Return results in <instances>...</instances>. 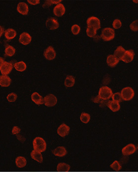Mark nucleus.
Segmentation results:
<instances>
[{"instance_id":"nucleus-1","label":"nucleus","mask_w":138,"mask_h":172,"mask_svg":"<svg viewBox=\"0 0 138 172\" xmlns=\"http://www.w3.org/2000/svg\"><path fill=\"white\" fill-rule=\"evenodd\" d=\"M33 146L34 150L42 153L46 150L47 145L45 141L42 138L38 137L33 140Z\"/></svg>"},{"instance_id":"nucleus-2","label":"nucleus","mask_w":138,"mask_h":172,"mask_svg":"<svg viewBox=\"0 0 138 172\" xmlns=\"http://www.w3.org/2000/svg\"><path fill=\"white\" fill-rule=\"evenodd\" d=\"M113 95V91L107 86H104L100 88L99 90V97L103 100H107L110 99Z\"/></svg>"},{"instance_id":"nucleus-3","label":"nucleus","mask_w":138,"mask_h":172,"mask_svg":"<svg viewBox=\"0 0 138 172\" xmlns=\"http://www.w3.org/2000/svg\"><path fill=\"white\" fill-rule=\"evenodd\" d=\"M121 97L122 100L124 101H130L134 97L135 93L133 89L130 87L125 88L121 91Z\"/></svg>"},{"instance_id":"nucleus-4","label":"nucleus","mask_w":138,"mask_h":172,"mask_svg":"<svg viewBox=\"0 0 138 172\" xmlns=\"http://www.w3.org/2000/svg\"><path fill=\"white\" fill-rule=\"evenodd\" d=\"M115 37L114 30L110 28H104L101 32V37L105 41H109L113 39Z\"/></svg>"},{"instance_id":"nucleus-5","label":"nucleus","mask_w":138,"mask_h":172,"mask_svg":"<svg viewBox=\"0 0 138 172\" xmlns=\"http://www.w3.org/2000/svg\"><path fill=\"white\" fill-rule=\"evenodd\" d=\"M87 25L88 28H91L94 29H100V22L97 18L96 17H91L87 20Z\"/></svg>"},{"instance_id":"nucleus-6","label":"nucleus","mask_w":138,"mask_h":172,"mask_svg":"<svg viewBox=\"0 0 138 172\" xmlns=\"http://www.w3.org/2000/svg\"><path fill=\"white\" fill-rule=\"evenodd\" d=\"M44 104L46 106L51 107L54 106L58 102L56 97L53 94H48L46 95L44 99Z\"/></svg>"},{"instance_id":"nucleus-7","label":"nucleus","mask_w":138,"mask_h":172,"mask_svg":"<svg viewBox=\"0 0 138 172\" xmlns=\"http://www.w3.org/2000/svg\"><path fill=\"white\" fill-rule=\"evenodd\" d=\"M46 26L48 29L54 30L58 28L59 25L57 19L55 18H49L46 21Z\"/></svg>"},{"instance_id":"nucleus-8","label":"nucleus","mask_w":138,"mask_h":172,"mask_svg":"<svg viewBox=\"0 0 138 172\" xmlns=\"http://www.w3.org/2000/svg\"><path fill=\"white\" fill-rule=\"evenodd\" d=\"M13 68V66L12 63L4 61L0 71H1L2 74L7 76V75L9 74L11 72Z\"/></svg>"},{"instance_id":"nucleus-9","label":"nucleus","mask_w":138,"mask_h":172,"mask_svg":"<svg viewBox=\"0 0 138 172\" xmlns=\"http://www.w3.org/2000/svg\"><path fill=\"white\" fill-rule=\"evenodd\" d=\"M136 151V147L135 145L129 144L123 148L122 152L124 156H129L135 153Z\"/></svg>"},{"instance_id":"nucleus-10","label":"nucleus","mask_w":138,"mask_h":172,"mask_svg":"<svg viewBox=\"0 0 138 172\" xmlns=\"http://www.w3.org/2000/svg\"><path fill=\"white\" fill-rule=\"evenodd\" d=\"M134 55L135 54L132 50H127L126 51L120 59V60L125 63H130L134 59Z\"/></svg>"},{"instance_id":"nucleus-11","label":"nucleus","mask_w":138,"mask_h":172,"mask_svg":"<svg viewBox=\"0 0 138 172\" xmlns=\"http://www.w3.org/2000/svg\"><path fill=\"white\" fill-rule=\"evenodd\" d=\"M69 131H70V128L69 126H68L64 123H63L60 125V126L58 128V134L61 137H64L68 135Z\"/></svg>"},{"instance_id":"nucleus-12","label":"nucleus","mask_w":138,"mask_h":172,"mask_svg":"<svg viewBox=\"0 0 138 172\" xmlns=\"http://www.w3.org/2000/svg\"><path fill=\"white\" fill-rule=\"evenodd\" d=\"M56 53L52 46L48 47L44 52V56L47 60H52L56 57Z\"/></svg>"},{"instance_id":"nucleus-13","label":"nucleus","mask_w":138,"mask_h":172,"mask_svg":"<svg viewBox=\"0 0 138 172\" xmlns=\"http://www.w3.org/2000/svg\"><path fill=\"white\" fill-rule=\"evenodd\" d=\"M32 40V38L29 34L26 32H24L21 34L19 41L24 45H27L30 44Z\"/></svg>"},{"instance_id":"nucleus-14","label":"nucleus","mask_w":138,"mask_h":172,"mask_svg":"<svg viewBox=\"0 0 138 172\" xmlns=\"http://www.w3.org/2000/svg\"><path fill=\"white\" fill-rule=\"evenodd\" d=\"M65 9L64 6L61 3H59L53 9V12L56 16L61 17L64 14Z\"/></svg>"},{"instance_id":"nucleus-15","label":"nucleus","mask_w":138,"mask_h":172,"mask_svg":"<svg viewBox=\"0 0 138 172\" xmlns=\"http://www.w3.org/2000/svg\"><path fill=\"white\" fill-rule=\"evenodd\" d=\"M52 153L57 157H63L67 153L66 149L64 147L60 146L56 148V149L52 151Z\"/></svg>"},{"instance_id":"nucleus-16","label":"nucleus","mask_w":138,"mask_h":172,"mask_svg":"<svg viewBox=\"0 0 138 172\" xmlns=\"http://www.w3.org/2000/svg\"><path fill=\"white\" fill-rule=\"evenodd\" d=\"M18 12L23 15H27L29 12V8L27 4L24 2L19 3L17 6Z\"/></svg>"},{"instance_id":"nucleus-17","label":"nucleus","mask_w":138,"mask_h":172,"mask_svg":"<svg viewBox=\"0 0 138 172\" xmlns=\"http://www.w3.org/2000/svg\"><path fill=\"white\" fill-rule=\"evenodd\" d=\"M11 79L6 75L0 76V86L3 87H8L11 85Z\"/></svg>"},{"instance_id":"nucleus-18","label":"nucleus","mask_w":138,"mask_h":172,"mask_svg":"<svg viewBox=\"0 0 138 172\" xmlns=\"http://www.w3.org/2000/svg\"><path fill=\"white\" fill-rule=\"evenodd\" d=\"M31 99L37 105H42L44 104V99L37 92H34L31 95Z\"/></svg>"},{"instance_id":"nucleus-19","label":"nucleus","mask_w":138,"mask_h":172,"mask_svg":"<svg viewBox=\"0 0 138 172\" xmlns=\"http://www.w3.org/2000/svg\"><path fill=\"white\" fill-rule=\"evenodd\" d=\"M119 61L120 60L118 58L115 57L114 55H110L107 57V62L109 66H110L111 67H115V66L119 63Z\"/></svg>"},{"instance_id":"nucleus-20","label":"nucleus","mask_w":138,"mask_h":172,"mask_svg":"<svg viewBox=\"0 0 138 172\" xmlns=\"http://www.w3.org/2000/svg\"><path fill=\"white\" fill-rule=\"evenodd\" d=\"M30 156L32 159H33L34 160L36 161L37 162L39 163H42L43 159L42 155L41 154V153L38 152L37 151L33 150L31 152L30 154Z\"/></svg>"},{"instance_id":"nucleus-21","label":"nucleus","mask_w":138,"mask_h":172,"mask_svg":"<svg viewBox=\"0 0 138 172\" xmlns=\"http://www.w3.org/2000/svg\"><path fill=\"white\" fill-rule=\"evenodd\" d=\"M15 163H16L17 167H18V168H23L27 165L26 159L23 157L19 156L16 159Z\"/></svg>"},{"instance_id":"nucleus-22","label":"nucleus","mask_w":138,"mask_h":172,"mask_svg":"<svg viewBox=\"0 0 138 172\" xmlns=\"http://www.w3.org/2000/svg\"><path fill=\"white\" fill-rule=\"evenodd\" d=\"M107 106L113 112L119 111L120 108L119 103L113 101H109V102L107 103Z\"/></svg>"},{"instance_id":"nucleus-23","label":"nucleus","mask_w":138,"mask_h":172,"mask_svg":"<svg viewBox=\"0 0 138 172\" xmlns=\"http://www.w3.org/2000/svg\"><path fill=\"white\" fill-rule=\"evenodd\" d=\"M16 31L11 28L6 30L5 32V36L7 40L13 39L16 36Z\"/></svg>"},{"instance_id":"nucleus-24","label":"nucleus","mask_w":138,"mask_h":172,"mask_svg":"<svg viewBox=\"0 0 138 172\" xmlns=\"http://www.w3.org/2000/svg\"><path fill=\"white\" fill-rule=\"evenodd\" d=\"M70 169V165L64 163H60L57 166V171L58 172H68Z\"/></svg>"},{"instance_id":"nucleus-25","label":"nucleus","mask_w":138,"mask_h":172,"mask_svg":"<svg viewBox=\"0 0 138 172\" xmlns=\"http://www.w3.org/2000/svg\"><path fill=\"white\" fill-rule=\"evenodd\" d=\"M75 84V79L72 76H67L64 82L65 86L66 87H72Z\"/></svg>"},{"instance_id":"nucleus-26","label":"nucleus","mask_w":138,"mask_h":172,"mask_svg":"<svg viewBox=\"0 0 138 172\" xmlns=\"http://www.w3.org/2000/svg\"><path fill=\"white\" fill-rule=\"evenodd\" d=\"M14 68L18 71L23 72L26 69L27 66L23 61H20L15 63Z\"/></svg>"},{"instance_id":"nucleus-27","label":"nucleus","mask_w":138,"mask_h":172,"mask_svg":"<svg viewBox=\"0 0 138 172\" xmlns=\"http://www.w3.org/2000/svg\"><path fill=\"white\" fill-rule=\"evenodd\" d=\"M126 52L125 49L123 48V47L122 46H119L114 52V56L117 58H118L119 60L122 58V56L123 55V54Z\"/></svg>"},{"instance_id":"nucleus-28","label":"nucleus","mask_w":138,"mask_h":172,"mask_svg":"<svg viewBox=\"0 0 138 172\" xmlns=\"http://www.w3.org/2000/svg\"><path fill=\"white\" fill-rule=\"evenodd\" d=\"M5 55L9 57H12L15 54L16 50L13 46L11 45L6 46L5 48Z\"/></svg>"},{"instance_id":"nucleus-29","label":"nucleus","mask_w":138,"mask_h":172,"mask_svg":"<svg viewBox=\"0 0 138 172\" xmlns=\"http://www.w3.org/2000/svg\"><path fill=\"white\" fill-rule=\"evenodd\" d=\"M80 120L84 124H87L90 120V116L86 113H82L80 117Z\"/></svg>"},{"instance_id":"nucleus-30","label":"nucleus","mask_w":138,"mask_h":172,"mask_svg":"<svg viewBox=\"0 0 138 172\" xmlns=\"http://www.w3.org/2000/svg\"><path fill=\"white\" fill-rule=\"evenodd\" d=\"M110 167L116 171H120L122 169V166L118 161H115L110 165Z\"/></svg>"},{"instance_id":"nucleus-31","label":"nucleus","mask_w":138,"mask_h":172,"mask_svg":"<svg viewBox=\"0 0 138 172\" xmlns=\"http://www.w3.org/2000/svg\"><path fill=\"white\" fill-rule=\"evenodd\" d=\"M97 30L94 29L93 28H88L87 27V35L90 38H93L94 36H96L97 34Z\"/></svg>"},{"instance_id":"nucleus-32","label":"nucleus","mask_w":138,"mask_h":172,"mask_svg":"<svg viewBox=\"0 0 138 172\" xmlns=\"http://www.w3.org/2000/svg\"><path fill=\"white\" fill-rule=\"evenodd\" d=\"M17 99V95L15 93H12L9 94L7 97V99L8 101L10 102H14Z\"/></svg>"},{"instance_id":"nucleus-33","label":"nucleus","mask_w":138,"mask_h":172,"mask_svg":"<svg viewBox=\"0 0 138 172\" xmlns=\"http://www.w3.org/2000/svg\"><path fill=\"white\" fill-rule=\"evenodd\" d=\"M112 98L113 99V101H115L117 102L120 103L122 101V97L120 93L113 94L112 95Z\"/></svg>"},{"instance_id":"nucleus-34","label":"nucleus","mask_w":138,"mask_h":172,"mask_svg":"<svg viewBox=\"0 0 138 172\" xmlns=\"http://www.w3.org/2000/svg\"><path fill=\"white\" fill-rule=\"evenodd\" d=\"M71 31L74 35H77L79 34L80 31V28L78 25H74L71 27Z\"/></svg>"},{"instance_id":"nucleus-35","label":"nucleus","mask_w":138,"mask_h":172,"mask_svg":"<svg viewBox=\"0 0 138 172\" xmlns=\"http://www.w3.org/2000/svg\"><path fill=\"white\" fill-rule=\"evenodd\" d=\"M61 2V1H46L45 3L43 5V7L46 8L48 7H49V6L51 4H59V3H60V2Z\"/></svg>"},{"instance_id":"nucleus-36","label":"nucleus","mask_w":138,"mask_h":172,"mask_svg":"<svg viewBox=\"0 0 138 172\" xmlns=\"http://www.w3.org/2000/svg\"><path fill=\"white\" fill-rule=\"evenodd\" d=\"M113 28H115L116 29H118L122 26V22H120V21L119 19H116L113 21Z\"/></svg>"},{"instance_id":"nucleus-37","label":"nucleus","mask_w":138,"mask_h":172,"mask_svg":"<svg viewBox=\"0 0 138 172\" xmlns=\"http://www.w3.org/2000/svg\"><path fill=\"white\" fill-rule=\"evenodd\" d=\"M138 21L136 20L133 22L130 25V28L132 31L134 32H137L138 30Z\"/></svg>"},{"instance_id":"nucleus-38","label":"nucleus","mask_w":138,"mask_h":172,"mask_svg":"<svg viewBox=\"0 0 138 172\" xmlns=\"http://www.w3.org/2000/svg\"><path fill=\"white\" fill-rule=\"evenodd\" d=\"M20 132L21 129L17 126H14L12 129V133L13 135H18L20 133Z\"/></svg>"},{"instance_id":"nucleus-39","label":"nucleus","mask_w":138,"mask_h":172,"mask_svg":"<svg viewBox=\"0 0 138 172\" xmlns=\"http://www.w3.org/2000/svg\"><path fill=\"white\" fill-rule=\"evenodd\" d=\"M28 2L30 3V4L33 5H36L40 3L39 1H38V0H28Z\"/></svg>"},{"instance_id":"nucleus-40","label":"nucleus","mask_w":138,"mask_h":172,"mask_svg":"<svg viewBox=\"0 0 138 172\" xmlns=\"http://www.w3.org/2000/svg\"><path fill=\"white\" fill-rule=\"evenodd\" d=\"M4 32V29L3 28V27L0 26V37L2 36Z\"/></svg>"},{"instance_id":"nucleus-41","label":"nucleus","mask_w":138,"mask_h":172,"mask_svg":"<svg viewBox=\"0 0 138 172\" xmlns=\"http://www.w3.org/2000/svg\"><path fill=\"white\" fill-rule=\"evenodd\" d=\"M4 62V60L2 57H0V70L2 66L3 65V63Z\"/></svg>"}]
</instances>
